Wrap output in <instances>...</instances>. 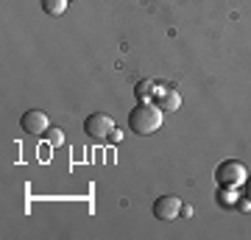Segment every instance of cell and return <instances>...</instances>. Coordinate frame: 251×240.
<instances>
[{
	"mask_svg": "<svg viewBox=\"0 0 251 240\" xmlns=\"http://www.w3.org/2000/svg\"><path fill=\"white\" fill-rule=\"evenodd\" d=\"M215 179L221 187H240L246 185V179H249V170H246V165L237 160H226L218 165L215 170Z\"/></svg>",
	"mask_w": 251,
	"mask_h": 240,
	"instance_id": "obj_2",
	"label": "cell"
},
{
	"mask_svg": "<svg viewBox=\"0 0 251 240\" xmlns=\"http://www.w3.org/2000/svg\"><path fill=\"white\" fill-rule=\"evenodd\" d=\"M67 3H70V0H42V11L50 14V17H59V14H64Z\"/></svg>",
	"mask_w": 251,
	"mask_h": 240,
	"instance_id": "obj_9",
	"label": "cell"
},
{
	"mask_svg": "<svg viewBox=\"0 0 251 240\" xmlns=\"http://www.w3.org/2000/svg\"><path fill=\"white\" fill-rule=\"evenodd\" d=\"M153 104H156L162 112H176V109L181 107V95L173 87H162V89H156V98H153Z\"/></svg>",
	"mask_w": 251,
	"mask_h": 240,
	"instance_id": "obj_6",
	"label": "cell"
},
{
	"mask_svg": "<svg viewBox=\"0 0 251 240\" xmlns=\"http://www.w3.org/2000/svg\"><path fill=\"white\" fill-rule=\"evenodd\" d=\"M179 215H181V198L162 196L153 201V218L156 221H176Z\"/></svg>",
	"mask_w": 251,
	"mask_h": 240,
	"instance_id": "obj_4",
	"label": "cell"
},
{
	"mask_svg": "<svg viewBox=\"0 0 251 240\" xmlns=\"http://www.w3.org/2000/svg\"><path fill=\"white\" fill-rule=\"evenodd\" d=\"M162 112L153 101H140L134 107V112H128V129L134 134H153L162 126Z\"/></svg>",
	"mask_w": 251,
	"mask_h": 240,
	"instance_id": "obj_1",
	"label": "cell"
},
{
	"mask_svg": "<svg viewBox=\"0 0 251 240\" xmlns=\"http://www.w3.org/2000/svg\"><path fill=\"white\" fill-rule=\"evenodd\" d=\"M237 187H221L218 185V204L221 207H237Z\"/></svg>",
	"mask_w": 251,
	"mask_h": 240,
	"instance_id": "obj_7",
	"label": "cell"
},
{
	"mask_svg": "<svg viewBox=\"0 0 251 240\" xmlns=\"http://www.w3.org/2000/svg\"><path fill=\"white\" fill-rule=\"evenodd\" d=\"M115 132V123H112V117L103 115V112H95L84 120V134L90 137V140H109Z\"/></svg>",
	"mask_w": 251,
	"mask_h": 240,
	"instance_id": "obj_3",
	"label": "cell"
},
{
	"mask_svg": "<svg viewBox=\"0 0 251 240\" xmlns=\"http://www.w3.org/2000/svg\"><path fill=\"white\" fill-rule=\"evenodd\" d=\"M48 140H50V145H62V142H64L62 129H50V134H48Z\"/></svg>",
	"mask_w": 251,
	"mask_h": 240,
	"instance_id": "obj_10",
	"label": "cell"
},
{
	"mask_svg": "<svg viewBox=\"0 0 251 240\" xmlns=\"http://www.w3.org/2000/svg\"><path fill=\"white\" fill-rule=\"evenodd\" d=\"M120 137H123V134H120V129H115V132H112V137H109V142H120Z\"/></svg>",
	"mask_w": 251,
	"mask_h": 240,
	"instance_id": "obj_11",
	"label": "cell"
},
{
	"mask_svg": "<svg viewBox=\"0 0 251 240\" xmlns=\"http://www.w3.org/2000/svg\"><path fill=\"white\" fill-rule=\"evenodd\" d=\"M134 92H137V101H151L153 95H156V84L145 79V81H140V84L134 87Z\"/></svg>",
	"mask_w": 251,
	"mask_h": 240,
	"instance_id": "obj_8",
	"label": "cell"
},
{
	"mask_svg": "<svg viewBox=\"0 0 251 240\" xmlns=\"http://www.w3.org/2000/svg\"><path fill=\"white\" fill-rule=\"evenodd\" d=\"M20 126H23V132H25V134H45L48 129H50V120H48L45 112L31 109V112H25V115H23Z\"/></svg>",
	"mask_w": 251,
	"mask_h": 240,
	"instance_id": "obj_5",
	"label": "cell"
},
{
	"mask_svg": "<svg viewBox=\"0 0 251 240\" xmlns=\"http://www.w3.org/2000/svg\"><path fill=\"white\" fill-rule=\"evenodd\" d=\"M246 198H251V176L246 179Z\"/></svg>",
	"mask_w": 251,
	"mask_h": 240,
	"instance_id": "obj_12",
	"label": "cell"
}]
</instances>
